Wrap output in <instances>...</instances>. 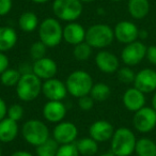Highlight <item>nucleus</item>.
<instances>
[{
	"instance_id": "obj_47",
	"label": "nucleus",
	"mask_w": 156,
	"mask_h": 156,
	"mask_svg": "<svg viewBox=\"0 0 156 156\" xmlns=\"http://www.w3.org/2000/svg\"><path fill=\"white\" fill-rule=\"evenodd\" d=\"M112 1H115V2H119V1H122V0H112Z\"/></svg>"
},
{
	"instance_id": "obj_17",
	"label": "nucleus",
	"mask_w": 156,
	"mask_h": 156,
	"mask_svg": "<svg viewBox=\"0 0 156 156\" xmlns=\"http://www.w3.org/2000/svg\"><path fill=\"white\" fill-rule=\"evenodd\" d=\"M43 115L50 123H59L66 115V107L62 101H48L43 107Z\"/></svg>"
},
{
	"instance_id": "obj_7",
	"label": "nucleus",
	"mask_w": 156,
	"mask_h": 156,
	"mask_svg": "<svg viewBox=\"0 0 156 156\" xmlns=\"http://www.w3.org/2000/svg\"><path fill=\"white\" fill-rule=\"evenodd\" d=\"M83 3L79 0H55L52 12L60 20L67 23L76 22L83 14Z\"/></svg>"
},
{
	"instance_id": "obj_40",
	"label": "nucleus",
	"mask_w": 156,
	"mask_h": 156,
	"mask_svg": "<svg viewBox=\"0 0 156 156\" xmlns=\"http://www.w3.org/2000/svg\"><path fill=\"white\" fill-rule=\"evenodd\" d=\"M10 156H33L30 152L27 151H16L14 153H12Z\"/></svg>"
},
{
	"instance_id": "obj_14",
	"label": "nucleus",
	"mask_w": 156,
	"mask_h": 156,
	"mask_svg": "<svg viewBox=\"0 0 156 156\" xmlns=\"http://www.w3.org/2000/svg\"><path fill=\"white\" fill-rule=\"evenodd\" d=\"M115 130V127L110 122L106 120H98L90 125L89 137L94 139L96 142H106L111 140Z\"/></svg>"
},
{
	"instance_id": "obj_1",
	"label": "nucleus",
	"mask_w": 156,
	"mask_h": 156,
	"mask_svg": "<svg viewBox=\"0 0 156 156\" xmlns=\"http://www.w3.org/2000/svg\"><path fill=\"white\" fill-rule=\"evenodd\" d=\"M136 142V136L132 129L119 127L110 140V151L115 156H130L135 152Z\"/></svg>"
},
{
	"instance_id": "obj_44",
	"label": "nucleus",
	"mask_w": 156,
	"mask_h": 156,
	"mask_svg": "<svg viewBox=\"0 0 156 156\" xmlns=\"http://www.w3.org/2000/svg\"><path fill=\"white\" fill-rule=\"evenodd\" d=\"M98 156H115V155L111 151H109V152H106V153L101 154V155H98Z\"/></svg>"
},
{
	"instance_id": "obj_33",
	"label": "nucleus",
	"mask_w": 156,
	"mask_h": 156,
	"mask_svg": "<svg viewBox=\"0 0 156 156\" xmlns=\"http://www.w3.org/2000/svg\"><path fill=\"white\" fill-rule=\"evenodd\" d=\"M8 118H10L13 121H20L24 117V108L20 104H13L8 108Z\"/></svg>"
},
{
	"instance_id": "obj_27",
	"label": "nucleus",
	"mask_w": 156,
	"mask_h": 156,
	"mask_svg": "<svg viewBox=\"0 0 156 156\" xmlns=\"http://www.w3.org/2000/svg\"><path fill=\"white\" fill-rule=\"evenodd\" d=\"M20 77H22V74L18 69L9 67L0 75V81L5 87H16Z\"/></svg>"
},
{
	"instance_id": "obj_23",
	"label": "nucleus",
	"mask_w": 156,
	"mask_h": 156,
	"mask_svg": "<svg viewBox=\"0 0 156 156\" xmlns=\"http://www.w3.org/2000/svg\"><path fill=\"white\" fill-rule=\"evenodd\" d=\"M39 26V18L33 12H24L18 18V27L24 32H32Z\"/></svg>"
},
{
	"instance_id": "obj_25",
	"label": "nucleus",
	"mask_w": 156,
	"mask_h": 156,
	"mask_svg": "<svg viewBox=\"0 0 156 156\" xmlns=\"http://www.w3.org/2000/svg\"><path fill=\"white\" fill-rule=\"evenodd\" d=\"M135 153L137 156H156V143L150 138H140L137 140Z\"/></svg>"
},
{
	"instance_id": "obj_43",
	"label": "nucleus",
	"mask_w": 156,
	"mask_h": 156,
	"mask_svg": "<svg viewBox=\"0 0 156 156\" xmlns=\"http://www.w3.org/2000/svg\"><path fill=\"white\" fill-rule=\"evenodd\" d=\"M32 2H34V3H37V5H42V3H46V2H48L49 0H31Z\"/></svg>"
},
{
	"instance_id": "obj_46",
	"label": "nucleus",
	"mask_w": 156,
	"mask_h": 156,
	"mask_svg": "<svg viewBox=\"0 0 156 156\" xmlns=\"http://www.w3.org/2000/svg\"><path fill=\"white\" fill-rule=\"evenodd\" d=\"M98 13H102V14H104L105 13V12H104V9H98Z\"/></svg>"
},
{
	"instance_id": "obj_36",
	"label": "nucleus",
	"mask_w": 156,
	"mask_h": 156,
	"mask_svg": "<svg viewBox=\"0 0 156 156\" xmlns=\"http://www.w3.org/2000/svg\"><path fill=\"white\" fill-rule=\"evenodd\" d=\"M145 58L151 64L156 65V45H151L147 48Z\"/></svg>"
},
{
	"instance_id": "obj_12",
	"label": "nucleus",
	"mask_w": 156,
	"mask_h": 156,
	"mask_svg": "<svg viewBox=\"0 0 156 156\" xmlns=\"http://www.w3.org/2000/svg\"><path fill=\"white\" fill-rule=\"evenodd\" d=\"M42 93L48 101H63L69 92L65 83L54 77L44 80L42 85Z\"/></svg>"
},
{
	"instance_id": "obj_29",
	"label": "nucleus",
	"mask_w": 156,
	"mask_h": 156,
	"mask_svg": "<svg viewBox=\"0 0 156 156\" xmlns=\"http://www.w3.org/2000/svg\"><path fill=\"white\" fill-rule=\"evenodd\" d=\"M91 54H92V47L86 41L74 46L73 56L75 57L78 61L88 60V59L91 57Z\"/></svg>"
},
{
	"instance_id": "obj_32",
	"label": "nucleus",
	"mask_w": 156,
	"mask_h": 156,
	"mask_svg": "<svg viewBox=\"0 0 156 156\" xmlns=\"http://www.w3.org/2000/svg\"><path fill=\"white\" fill-rule=\"evenodd\" d=\"M56 156H80L76 147V143H69V144L59 145Z\"/></svg>"
},
{
	"instance_id": "obj_28",
	"label": "nucleus",
	"mask_w": 156,
	"mask_h": 156,
	"mask_svg": "<svg viewBox=\"0 0 156 156\" xmlns=\"http://www.w3.org/2000/svg\"><path fill=\"white\" fill-rule=\"evenodd\" d=\"M59 149V143L54 138H49L41 145L37 147V156H56Z\"/></svg>"
},
{
	"instance_id": "obj_8",
	"label": "nucleus",
	"mask_w": 156,
	"mask_h": 156,
	"mask_svg": "<svg viewBox=\"0 0 156 156\" xmlns=\"http://www.w3.org/2000/svg\"><path fill=\"white\" fill-rule=\"evenodd\" d=\"M133 125L137 132L147 134L156 127V111L152 107L144 106L134 113Z\"/></svg>"
},
{
	"instance_id": "obj_4",
	"label": "nucleus",
	"mask_w": 156,
	"mask_h": 156,
	"mask_svg": "<svg viewBox=\"0 0 156 156\" xmlns=\"http://www.w3.org/2000/svg\"><path fill=\"white\" fill-rule=\"evenodd\" d=\"M39 39L47 47H56L63 40V27L57 18H45L40 24Z\"/></svg>"
},
{
	"instance_id": "obj_9",
	"label": "nucleus",
	"mask_w": 156,
	"mask_h": 156,
	"mask_svg": "<svg viewBox=\"0 0 156 156\" xmlns=\"http://www.w3.org/2000/svg\"><path fill=\"white\" fill-rule=\"evenodd\" d=\"M147 46L141 41H135L126 44L121 52V60L127 66H135L139 64L147 55Z\"/></svg>"
},
{
	"instance_id": "obj_39",
	"label": "nucleus",
	"mask_w": 156,
	"mask_h": 156,
	"mask_svg": "<svg viewBox=\"0 0 156 156\" xmlns=\"http://www.w3.org/2000/svg\"><path fill=\"white\" fill-rule=\"evenodd\" d=\"M18 71L20 72V74H28V73H32V65H28V64H22Z\"/></svg>"
},
{
	"instance_id": "obj_22",
	"label": "nucleus",
	"mask_w": 156,
	"mask_h": 156,
	"mask_svg": "<svg viewBox=\"0 0 156 156\" xmlns=\"http://www.w3.org/2000/svg\"><path fill=\"white\" fill-rule=\"evenodd\" d=\"M127 11L135 20H142L150 12L149 0H128Z\"/></svg>"
},
{
	"instance_id": "obj_20",
	"label": "nucleus",
	"mask_w": 156,
	"mask_h": 156,
	"mask_svg": "<svg viewBox=\"0 0 156 156\" xmlns=\"http://www.w3.org/2000/svg\"><path fill=\"white\" fill-rule=\"evenodd\" d=\"M20 132V127L16 121L10 118H5L0 121V141L3 143H10L16 139Z\"/></svg>"
},
{
	"instance_id": "obj_31",
	"label": "nucleus",
	"mask_w": 156,
	"mask_h": 156,
	"mask_svg": "<svg viewBox=\"0 0 156 156\" xmlns=\"http://www.w3.org/2000/svg\"><path fill=\"white\" fill-rule=\"evenodd\" d=\"M46 52H47V46L44 43H42L40 40L34 42L30 46V49H29V54H30L31 59H33L34 61L46 57Z\"/></svg>"
},
{
	"instance_id": "obj_19",
	"label": "nucleus",
	"mask_w": 156,
	"mask_h": 156,
	"mask_svg": "<svg viewBox=\"0 0 156 156\" xmlns=\"http://www.w3.org/2000/svg\"><path fill=\"white\" fill-rule=\"evenodd\" d=\"M63 40L73 46L83 43L86 40L85 28L76 22L69 23L66 26L63 27Z\"/></svg>"
},
{
	"instance_id": "obj_35",
	"label": "nucleus",
	"mask_w": 156,
	"mask_h": 156,
	"mask_svg": "<svg viewBox=\"0 0 156 156\" xmlns=\"http://www.w3.org/2000/svg\"><path fill=\"white\" fill-rule=\"evenodd\" d=\"M13 7L12 0H0V16H5L9 14Z\"/></svg>"
},
{
	"instance_id": "obj_15",
	"label": "nucleus",
	"mask_w": 156,
	"mask_h": 156,
	"mask_svg": "<svg viewBox=\"0 0 156 156\" xmlns=\"http://www.w3.org/2000/svg\"><path fill=\"white\" fill-rule=\"evenodd\" d=\"M58 72V65L54 59L44 57L35 60L32 65V73L37 75L41 80H47L54 78Z\"/></svg>"
},
{
	"instance_id": "obj_38",
	"label": "nucleus",
	"mask_w": 156,
	"mask_h": 156,
	"mask_svg": "<svg viewBox=\"0 0 156 156\" xmlns=\"http://www.w3.org/2000/svg\"><path fill=\"white\" fill-rule=\"evenodd\" d=\"M8 115V106L5 104V100L0 98V121L3 120L5 118H7Z\"/></svg>"
},
{
	"instance_id": "obj_3",
	"label": "nucleus",
	"mask_w": 156,
	"mask_h": 156,
	"mask_svg": "<svg viewBox=\"0 0 156 156\" xmlns=\"http://www.w3.org/2000/svg\"><path fill=\"white\" fill-rule=\"evenodd\" d=\"M115 40V32L110 26L106 24H95L86 30L85 41L92 48L103 49L112 44Z\"/></svg>"
},
{
	"instance_id": "obj_41",
	"label": "nucleus",
	"mask_w": 156,
	"mask_h": 156,
	"mask_svg": "<svg viewBox=\"0 0 156 156\" xmlns=\"http://www.w3.org/2000/svg\"><path fill=\"white\" fill-rule=\"evenodd\" d=\"M147 35H149V32L147 30H139V39L145 40L147 37Z\"/></svg>"
},
{
	"instance_id": "obj_37",
	"label": "nucleus",
	"mask_w": 156,
	"mask_h": 156,
	"mask_svg": "<svg viewBox=\"0 0 156 156\" xmlns=\"http://www.w3.org/2000/svg\"><path fill=\"white\" fill-rule=\"evenodd\" d=\"M10 61L8 56L5 52H0V75L5 71V69H9Z\"/></svg>"
},
{
	"instance_id": "obj_24",
	"label": "nucleus",
	"mask_w": 156,
	"mask_h": 156,
	"mask_svg": "<svg viewBox=\"0 0 156 156\" xmlns=\"http://www.w3.org/2000/svg\"><path fill=\"white\" fill-rule=\"evenodd\" d=\"M75 143L80 155L93 156L98 151V142H96L91 137H85V138L78 139Z\"/></svg>"
},
{
	"instance_id": "obj_18",
	"label": "nucleus",
	"mask_w": 156,
	"mask_h": 156,
	"mask_svg": "<svg viewBox=\"0 0 156 156\" xmlns=\"http://www.w3.org/2000/svg\"><path fill=\"white\" fill-rule=\"evenodd\" d=\"M122 102L127 110L136 112L145 106V95L140 90L133 87L124 92L122 96Z\"/></svg>"
},
{
	"instance_id": "obj_42",
	"label": "nucleus",
	"mask_w": 156,
	"mask_h": 156,
	"mask_svg": "<svg viewBox=\"0 0 156 156\" xmlns=\"http://www.w3.org/2000/svg\"><path fill=\"white\" fill-rule=\"evenodd\" d=\"M152 108L156 111V92L154 93L153 98H152Z\"/></svg>"
},
{
	"instance_id": "obj_10",
	"label": "nucleus",
	"mask_w": 156,
	"mask_h": 156,
	"mask_svg": "<svg viewBox=\"0 0 156 156\" xmlns=\"http://www.w3.org/2000/svg\"><path fill=\"white\" fill-rule=\"evenodd\" d=\"M77 136V126L69 121H61L57 123L52 130V138L59 143V145L76 142Z\"/></svg>"
},
{
	"instance_id": "obj_30",
	"label": "nucleus",
	"mask_w": 156,
	"mask_h": 156,
	"mask_svg": "<svg viewBox=\"0 0 156 156\" xmlns=\"http://www.w3.org/2000/svg\"><path fill=\"white\" fill-rule=\"evenodd\" d=\"M117 76H118V80H119L120 83H124V85H130V83H134L136 74L130 69V66L126 65V66L120 67V69H118Z\"/></svg>"
},
{
	"instance_id": "obj_21",
	"label": "nucleus",
	"mask_w": 156,
	"mask_h": 156,
	"mask_svg": "<svg viewBox=\"0 0 156 156\" xmlns=\"http://www.w3.org/2000/svg\"><path fill=\"white\" fill-rule=\"evenodd\" d=\"M17 33L12 27H0V52L12 49L17 43Z\"/></svg>"
},
{
	"instance_id": "obj_45",
	"label": "nucleus",
	"mask_w": 156,
	"mask_h": 156,
	"mask_svg": "<svg viewBox=\"0 0 156 156\" xmlns=\"http://www.w3.org/2000/svg\"><path fill=\"white\" fill-rule=\"evenodd\" d=\"M79 1L83 5V3H91V2H93L94 0H79Z\"/></svg>"
},
{
	"instance_id": "obj_11",
	"label": "nucleus",
	"mask_w": 156,
	"mask_h": 156,
	"mask_svg": "<svg viewBox=\"0 0 156 156\" xmlns=\"http://www.w3.org/2000/svg\"><path fill=\"white\" fill-rule=\"evenodd\" d=\"M113 32H115V39L125 45L137 41L139 37L138 27L129 20L119 22L115 25Z\"/></svg>"
},
{
	"instance_id": "obj_6",
	"label": "nucleus",
	"mask_w": 156,
	"mask_h": 156,
	"mask_svg": "<svg viewBox=\"0 0 156 156\" xmlns=\"http://www.w3.org/2000/svg\"><path fill=\"white\" fill-rule=\"evenodd\" d=\"M22 135L27 143L34 147H39L50 138L47 125L37 119L25 122L22 126Z\"/></svg>"
},
{
	"instance_id": "obj_13",
	"label": "nucleus",
	"mask_w": 156,
	"mask_h": 156,
	"mask_svg": "<svg viewBox=\"0 0 156 156\" xmlns=\"http://www.w3.org/2000/svg\"><path fill=\"white\" fill-rule=\"evenodd\" d=\"M134 87L144 94L156 91V71L152 69H142L136 73Z\"/></svg>"
},
{
	"instance_id": "obj_16",
	"label": "nucleus",
	"mask_w": 156,
	"mask_h": 156,
	"mask_svg": "<svg viewBox=\"0 0 156 156\" xmlns=\"http://www.w3.org/2000/svg\"><path fill=\"white\" fill-rule=\"evenodd\" d=\"M95 64L101 72L105 74L117 73L120 69L119 58L108 50H101L95 56Z\"/></svg>"
},
{
	"instance_id": "obj_48",
	"label": "nucleus",
	"mask_w": 156,
	"mask_h": 156,
	"mask_svg": "<svg viewBox=\"0 0 156 156\" xmlns=\"http://www.w3.org/2000/svg\"><path fill=\"white\" fill-rule=\"evenodd\" d=\"M0 156H2V151H1V149H0Z\"/></svg>"
},
{
	"instance_id": "obj_34",
	"label": "nucleus",
	"mask_w": 156,
	"mask_h": 156,
	"mask_svg": "<svg viewBox=\"0 0 156 156\" xmlns=\"http://www.w3.org/2000/svg\"><path fill=\"white\" fill-rule=\"evenodd\" d=\"M94 100L90 95H85L78 98V107L83 111H89L93 108Z\"/></svg>"
},
{
	"instance_id": "obj_26",
	"label": "nucleus",
	"mask_w": 156,
	"mask_h": 156,
	"mask_svg": "<svg viewBox=\"0 0 156 156\" xmlns=\"http://www.w3.org/2000/svg\"><path fill=\"white\" fill-rule=\"evenodd\" d=\"M111 94V90L107 83H94L92 87L91 91H90L89 95L93 98L94 101L98 102H104V101L108 100L109 96Z\"/></svg>"
},
{
	"instance_id": "obj_5",
	"label": "nucleus",
	"mask_w": 156,
	"mask_h": 156,
	"mask_svg": "<svg viewBox=\"0 0 156 156\" xmlns=\"http://www.w3.org/2000/svg\"><path fill=\"white\" fill-rule=\"evenodd\" d=\"M42 80L33 73L23 74L16 85V94L23 102H32L42 92Z\"/></svg>"
},
{
	"instance_id": "obj_2",
	"label": "nucleus",
	"mask_w": 156,
	"mask_h": 156,
	"mask_svg": "<svg viewBox=\"0 0 156 156\" xmlns=\"http://www.w3.org/2000/svg\"><path fill=\"white\" fill-rule=\"evenodd\" d=\"M93 85V79H92L91 75L83 69L72 72L67 76L66 81H65V86H66L69 94L77 98L89 95Z\"/></svg>"
}]
</instances>
